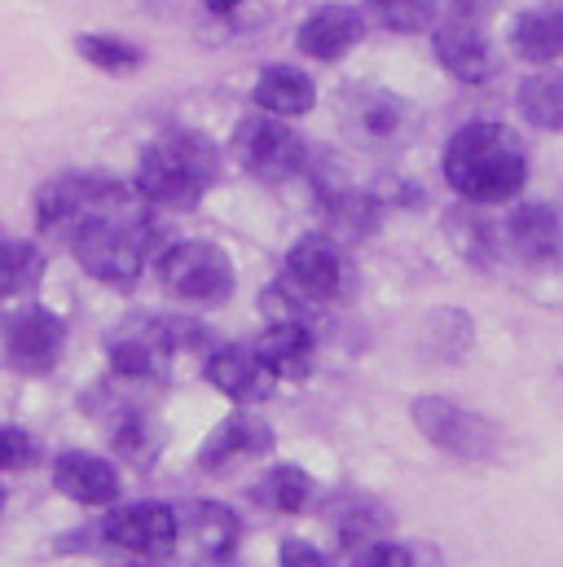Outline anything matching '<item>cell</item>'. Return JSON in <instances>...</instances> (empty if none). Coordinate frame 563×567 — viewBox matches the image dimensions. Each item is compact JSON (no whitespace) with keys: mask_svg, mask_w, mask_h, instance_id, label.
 Returning <instances> with one entry per match:
<instances>
[{"mask_svg":"<svg viewBox=\"0 0 563 567\" xmlns=\"http://www.w3.org/2000/svg\"><path fill=\"white\" fill-rule=\"evenodd\" d=\"M444 181L467 203H506L529 181L524 142L506 124L475 120L458 128L444 150Z\"/></svg>","mask_w":563,"mask_h":567,"instance_id":"cell-1","label":"cell"},{"mask_svg":"<svg viewBox=\"0 0 563 567\" xmlns=\"http://www.w3.org/2000/svg\"><path fill=\"white\" fill-rule=\"evenodd\" d=\"M150 243H154V220L133 207V194H124L75 229L71 251L89 278L106 286H133L150 260Z\"/></svg>","mask_w":563,"mask_h":567,"instance_id":"cell-2","label":"cell"},{"mask_svg":"<svg viewBox=\"0 0 563 567\" xmlns=\"http://www.w3.org/2000/svg\"><path fill=\"white\" fill-rule=\"evenodd\" d=\"M216 150L203 133H163L141 150L137 163V194L150 207H172V212H185V207H198L203 194L216 185Z\"/></svg>","mask_w":563,"mask_h":567,"instance_id":"cell-3","label":"cell"},{"mask_svg":"<svg viewBox=\"0 0 563 567\" xmlns=\"http://www.w3.org/2000/svg\"><path fill=\"white\" fill-rule=\"evenodd\" d=\"M129 189L120 181L102 176V172H62L49 185H40V194H35V225H40L44 238H66L71 243L75 229L89 216H98L106 203H115Z\"/></svg>","mask_w":563,"mask_h":567,"instance_id":"cell-4","label":"cell"},{"mask_svg":"<svg viewBox=\"0 0 563 567\" xmlns=\"http://www.w3.org/2000/svg\"><path fill=\"white\" fill-rule=\"evenodd\" d=\"M190 330H181L176 321L167 317H129L124 326L111 330L106 339V352H111V370L120 379H133V383H150V379H163L167 374V361L181 352V339Z\"/></svg>","mask_w":563,"mask_h":567,"instance_id":"cell-5","label":"cell"},{"mask_svg":"<svg viewBox=\"0 0 563 567\" xmlns=\"http://www.w3.org/2000/svg\"><path fill=\"white\" fill-rule=\"evenodd\" d=\"M158 278L176 299L190 303H221L234 290V265L216 243L190 238V243H172L158 256Z\"/></svg>","mask_w":563,"mask_h":567,"instance_id":"cell-6","label":"cell"},{"mask_svg":"<svg viewBox=\"0 0 563 567\" xmlns=\"http://www.w3.org/2000/svg\"><path fill=\"white\" fill-rule=\"evenodd\" d=\"M234 154H238V163H243L252 176H260V181H290V176H299L304 163H308V150L299 142V133H290V128L282 124V115H269V111L247 115V120L234 128Z\"/></svg>","mask_w":563,"mask_h":567,"instance_id":"cell-7","label":"cell"},{"mask_svg":"<svg viewBox=\"0 0 563 567\" xmlns=\"http://www.w3.org/2000/svg\"><path fill=\"white\" fill-rule=\"evenodd\" d=\"M339 120H344V133L361 145H397L410 137L414 128V111L406 97L388 93V89H375V84H352L344 89L339 97Z\"/></svg>","mask_w":563,"mask_h":567,"instance_id":"cell-8","label":"cell"},{"mask_svg":"<svg viewBox=\"0 0 563 567\" xmlns=\"http://www.w3.org/2000/svg\"><path fill=\"white\" fill-rule=\"evenodd\" d=\"M66 352V321L53 308H22L4 321V365L18 374H49Z\"/></svg>","mask_w":563,"mask_h":567,"instance_id":"cell-9","label":"cell"},{"mask_svg":"<svg viewBox=\"0 0 563 567\" xmlns=\"http://www.w3.org/2000/svg\"><path fill=\"white\" fill-rule=\"evenodd\" d=\"M102 542L120 555H133V559H172L176 542H181V519H176L172 506L137 502V506H124V511L106 515Z\"/></svg>","mask_w":563,"mask_h":567,"instance_id":"cell-10","label":"cell"},{"mask_svg":"<svg viewBox=\"0 0 563 567\" xmlns=\"http://www.w3.org/2000/svg\"><path fill=\"white\" fill-rule=\"evenodd\" d=\"M414 423L419 431L444 453L453 457H467V462H480L493 453V426L484 423L480 414L453 405V401H440V396H422L414 401Z\"/></svg>","mask_w":563,"mask_h":567,"instance_id":"cell-11","label":"cell"},{"mask_svg":"<svg viewBox=\"0 0 563 567\" xmlns=\"http://www.w3.org/2000/svg\"><path fill=\"white\" fill-rule=\"evenodd\" d=\"M286 286L304 299H330L344 290V256L326 234H304L286 256Z\"/></svg>","mask_w":563,"mask_h":567,"instance_id":"cell-12","label":"cell"},{"mask_svg":"<svg viewBox=\"0 0 563 567\" xmlns=\"http://www.w3.org/2000/svg\"><path fill=\"white\" fill-rule=\"evenodd\" d=\"M53 488L80 506H111L120 497V471L84 449H66L53 457Z\"/></svg>","mask_w":563,"mask_h":567,"instance_id":"cell-13","label":"cell"},{"mask_svg":"<svg viewBox=\"0 0 563 567\" xmlns=\"http://www.w3.org/2000/svg\"><path fill=\"white\" fill-rule=\"evenodd\" d=\"M431 44H436L440 66H444L453 80H462V84H484V80L493 75V53H489V40H484L480 22L449 18V22L436 27Z\"/></svg>","mask_w":563,"mask_h":567,"instance_id":"cell-14","label":"cell"},{"mask_svg":"<svg viewBox=\"0 0 563 567\" xmlns=\"http://www.w3.org/2000/svg\"><path fill=\"white\" fill-rule=\"evenodd\" d=\"M361 35H366V22H361L357 9H348V4H321V9H313L304 18V27H299L295 40H299V53L304 58L339 62L344 53H352L361 44Z\"/></svg>","mask_w":563,"mask_h":567,"instance_id":"cell-15","label":"cell"},{"mask_svg":"<svg viewBox=\"0 0 563 567\" xmlns=\"http://www.w3.org/2000/svg\"><path fill=\"white\" fill-rule=\"evenodd\" d=\"M256 357L274 379H308L317 361L313 326L304 321H269V330L256 339Z\"/></svg>","mask_w":563,"mask_h":567,"instance_id":"cell-16","label":"cell"},{"mask_svg":"<svg viewBox=\"0 0 563 567\" xmlns=\"http://www.w3.org/2000/svg\"><path fill=\"white\" fill-rule=\"evenodd\" d=\"M265 453H274V431L252 414H234L207 435V444L198 453V466L203 471H225L243 457H265Z\"/></svg>","mask_w":563,"mask_h":567,"instance_id":"cell-17","label":"cell"},{"mask_svg":"<svg viewBox=\"0 0 563 567\" xmlns=\"http://www.w3.org/2000/svg\"><path fill=\"white\" fill-rule=\"evenodd\" d=\"M269 370L260 365L256 348H238V343H225L207 357V383L221 388L229 401H265L269 396Z\"/></svg>","mask_w":563,"mask_h":567,"instance_id":"cell-18","label":"cell"},{"mask_svg":"<svg viewBox=\"0 0 563 567\" xmlns=\"http://www.w3.org/2000/svg\"><path fill=\"white\" fill-rule=\"evenodd\" d=\"M506 238H511V247H515V256H520L524 265H551V260H560V251H563L560 216H555V207H546V203H524V207H515L511 220H506Z\"/></svg>","mask_w":563,"mask_h":567,"instance_id":"cell-19","label":"cell"},{"mask_svg":"<svg viewBox=\"0 0 563 567\" xmlns=\"http://www.w3.org/2000/svg\"><path fill=\"white\" fill-rule=\"evenodd\" d=\"M313 102H317V89L299 66H265L256 80V106L269 115L295 120V115L313 111Z\"/></svg>","mask_w":563,"mask_h":567,"instance_id":"cell-20","label":"cell"},{"mask_svg":"<svg viewBox=\"0 0 563 567\" xmlns=\"http://www.w3.org/2000/svg\"><path fill=\"white\" fill-rule=\"evenodd\" d=\"M511 44L524 62H555L563 58V13L560 9H538V13H520L511 27Z\"/></svg>","mask_w":563,"mask_h":567,"instance_id":"cell-21","label":"cell"},{"mask_svg":"<svg viewBox=\"0 0 563 567\" xmlns=\"http://www.w3.org/2000/svg\"><path fill=\"white\" fill-rule=\"evenodd\" d=\"M190 528H194L198 555H207V559H229L238 550V542H243L238 515L229 506H221V502H198L190 511Z\"/></svg>","mask_w":563,"mask_h":567,"instance_id":"cell-22","label":"cell"},{"mask_svg":"<svg viewBox=\"0 0 563 567\" xmlns=\"http://www.w3.org/2000/svg\"><path fill=\"white\" fill-rule=\"evenodd\" d=\"M520 115L546 133H563V71H538L520 84Z\"/></svg>","mask_w":563,"mask_h":567,"instance_id":"cell-23","label":"cell"},{"mask_svg":"<svg viewBox=\"0 0 563 567\" xmlns=\"http://www.w3.org/2000/svg\"><path fill=\"white\" fill-rule=\"evenodd\" d=\"M256 502H265L278 515H304L317 502V484L299 471V466H274L260 484H256Z\"/></svg>","mask_w":563,"mask_h":567,"instance_id":"cell-24","label":"cell"},{"mask_svg":"<svg viewBox=\"0 0 563 567\" xmlns=\"http://www.w3.org/2000/svg\"><path fill=\"white\" fill-rule=\"evenodd\" d=\"M44 278V251L22 238H0V299H13Z\"/></svg>","mask_w":563,"mask_h":567,"instance_id":"cell-25","label":"cell"},{"mask_svg":"<svg viewBox=\"0 0 563 567\" xmlns=\"http://www.w3.org/2000/svg\"><path fill=\"white\" fill-rule=\"evenodd\" d=\"M75 49H80L84 62H93L98 71H111V75H129L133 66H141V49L129 44V40H120V35L84 31V35L75 40Z\"/></svg>","mask_w":563,"mask_h":567,"instance_id":"cell-26","label":"cell"},{"mask_svg":"<svg viewBox=\"0 0 563 567\" xmlns=\"http://www.w3.org/2000/svg\"><path fill=\"white\" fill-rule=\"evenodd\" d=\"M326 212H330V220L344 229V234H366L370 225H375V216H379V203L370 198V194H357V189H339V194H326Z\"/></svg>","mask_w":563,"mask_h":567,"instance_id":"cell-27","label":"cell"},{"mask_svg":"<svg viewBox=\"0 0 563 567\" xmlns=\"http://www.w3.org/2000/svg\"><path fill=\"white\" fill-rule=\"evenodd\" d=\"M370 9L388 31H422L436 18V0H370Z\"/></svg>","mask_w":563,"mask_h":567,"instance_id":"cell-28","label":"cell"},{"mask_svg":"<svg viewBox=\"0 0 563 567\" xmlns=\"http://www.w3.org/2000/svg\"><path fill=\"white\" fill-rule=\"evenodd\" d=\"M383 511L379 506H370V502H361V497H352V511L339 519V542H344V550H361L370 537H379L383 533Z\"/></svg>","mask_w":563,"mask_h":567,"instance_id":"cell-29","label":"cell"},{"mask_svg":"<svg viewBox=\"0 0 563 567\" xmlns=\"http://www.w3.org/2000/svg\"><path fill=\"white\" fill-rule=\"evenodd\" d=\"M40 457L35 435H27L22 426H0V471H31Z\"/></svg>","mask_w":563,"mask_h":567,"instance_id":"cell-30","label":"cell"},{"mask_svg":"<svg viewBox=\"0 0 563 567\" xmlns=\"http://www.w3.org/2000/svg\"><path fill=\"white\" fill-rule=\"evenodd\" d=\"M260 312H265L269 321H304V326H308L304 303H299V290H290L286 282H274L260 295Z\"/></svg>","mask_w":563,"mask_h":567,"instance_id":"cell-31","label":"cell"},{"mask_svg":"<svg viewBox=\"0 0 563 567\" xmlns=\"http://www.w3.org/2000/svg\"><path fill=\"white\" fill-rule=\"evenodd\" d=\"M357 555V564L375 567V564H392V567H406L410 564V550H401V546H388V542H366L361 550H352Z\"/></svg>","mask_w":563,"mask_h":567,"instance_id":"cell-32","label":"cell"},{"mask_svg":"<svg viewBox=\"0 0 563 567\" xmlns=\"http://www.w3.org/2000/svg\"><path fill=\"white\" fill-rule=\"evenodd\" d=\"M278 559H282V564H290V567H317V564H326V555H321L317 546H304V542H282Z\"/></svg>","mask_w":563,"mask_h":567,"instance_id":"cell-33","label":"cell"},{"mask_svg":"<svg viewBox=\"0 0 563 567\" xmlns=\"http://www.w3.org/2000/svg\"><path fill=\"white\" fill-rule=\"evenodd\" d=\"M493 9L498 0H453V18H467V22H484Z\"/></svg>","mask_w":563,"mask_h":567,"instance_id":"cell-34","label":"cell"},{"mask_svg":"<svg viewBox=\"0 0 563 567\" xmlns=\"http://www.w3.org/2000/svg\"><path fill=\"white\" fill-rule=\"evenodd\" d=\"M238 4H243V0H207L212 13H229V9H238Z\"/></svg>","mask_w":563,"mask_h":567,"instance_id":"cell-35","label":"cell"},{"mask_svg":"<svg viewBox=\"0 0 563 567\" xmlns=\"http://www.w3.org/2000/svg\"><path fill=\"white\" fill-rule=\"evenodd\" d=\"M0 506H4V493H0Z\"/></svg>","mask_w":563,"mask_h":567,"instance_id":"cell-36","label":"cell"},{"mask_svg":"<svg viewBox=\"0 0 563 567\" xmlns=\"http://www.w3.org/2000/svg\"><path fill=\"white\" fill-rule=\"evenodd\" d=\"M555 4H563V0H555Z\"/></svg>","mask_w":563,"mask_h":567,"instance_id":"cell-37","label":"cell"}]
</instances>
